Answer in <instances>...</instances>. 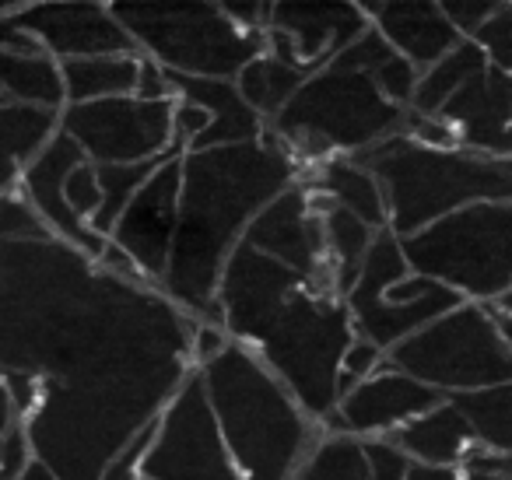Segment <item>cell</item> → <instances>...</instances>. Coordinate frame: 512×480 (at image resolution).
<instances>
[{"label":"cell","instance_id":"cell-26","mask_svg":"<svg viewBox=\"0 0 512 480\" xmlns=\"http://www.w3.org/2000/svg\"><path fill=\"white\" fill-rule=\"evenodd\" d=\"M141 67H144V60L137 57V53H123V57L64 60V64H60V74H64L67 106L137 95Z\"/></svg>","mask_w":512,"mask_h":480},{"label":"cell","instance_id":"cell-31","mask_svg":"<svg viewBox=\"0 0 512 480\" xmlns=\"http://www.w3.org/2000/svg\"><path fill=\"white\" fill-rule=\"evenodd\" d=\"M449 400L467 417L474 442H481L484 452L512 456V382L481 389V393L449 396Z\"/></svg>","mask_w":512,"mask_h":480},{"label":"cell","instance_id":"cell-34","mask_svg":"<svg viewBox=\"0 0 512 480\" xmlns=\"http://www.w3.org/2000/svg\"><path fill=\"white\" fill-rule=\"evenodd\" d=\"M0 239L39 242V239H57V235L43 225L36 207H32L22 193H8V197H0Z\"/></svg>","mask_w":512,"mask_h":480},{"label":"cell","instance_id":"cell-2","mask_svg":"<svg viewBox=\"0 0 512 480\" xmlns=\"http://www.w3.org/2000/svg\"><path fill=\"white\" fill-rule=\"evenodd\" d=\"M295 179L299 162L271 130L253 144L183 151L176 239L158 291L197 323L221 326L214 298L225 260L256 214L292 190Z\"/></svg>","mask_w":512,"mask_h":480},{"label":"cell","instance_id":"cell-38","mask_svg":"<svg viewBox=\"0 0 512 480\" xmlns=\"http://www.w3.org/2000/svg\"><path fill=\"white\" fill-rule=\"evenodd\" d=\"M383 365H386V351H379L376 344H369V340H362V337L351 340V347L344 351V365H341V400L358 382L376 375Z\"/></svg>","mask_w":512,"mask_h":480},{"label":"cell","instance_id":"cell-50","mask_svg":"<svg viewBox=\"0 0 512 480\" xmlns=\"http://www.w3.org/2000/svg\"><path fill=\"white\" fill-rule=\"evenodd\" d=\"M0 102H4V95H0Z\"/></svg>","mask_w":512,"mask_h":480},{"label":"cell","instance_id":"cell-5","mask_svg":"<svg viewBox=\"0 0 512 480\" xmlns=\"http://www.w3.org/2000/svg\"><path fill=\"white\" fill-rule=\"evenodd\" d=\"M411 109L393 106L376 88L369 71L330 60L299 88L292 102L271 120V134L288 151L302 158H327L341 151L344 158L404 134Z\"/></svg>","mask_w":512,"mask_h":480},{"label":"cell","instance_id":"cell-10","mask_svg":"<svg viewBox=\"0 0 512 480\" xmlns=\"http://www.w3.org/2000/svg\"><path fill=\"white\" fill-rule=\"evenodd\" d=\"M460 302L456 291L411 274L404 246L390 228L376 235L355 284L344 295L355 337L376 344L379 351H393Z\"/></svg>","mask_w":512,"mask_h":480},{"label":"cell","instance_id":"cell-39","mask_svg":"<svg viewBox=\"0 0 512 480\" xmlns=\"http://www.w3.org/2000/svg\"><path fill=\"white\" fill-rule=\"evenodd\" d=\"M365 459H369V480H407L411 459L390 442V438H362Z\"/></svg>","mask_w":512,"mask_h":480},{"label":"cell","instance_id":"cell-35","mask_svg":"<svg viewBox=\"0 0 512 480\" xmlns=\"http://www.w3.org/2000/svg\"><path fill=\"white\" fill-rule=\"evenodd\" d=\"M369 74H372V81H376V88L393 102V106L411 109L414 92H418V78H421L418 67L407 64V60L397 57V53H390V57H386L379 67H372Z\"/></svg>","mask_w":512,"mask_h":480},{"label":"cell","instance_id":"cell-16","mask_svg":"<svg viewBox=\"0 0 512 480\" xmlns=\"http://www.w3.org/2000/svg\"><path fill=\"white\" fill-rule=\"evenodd\" d=\"M369 29L362 4H271L267 53L316 74Z\"/></svg>","mask_w":512,"mask_h":480},{"label":"cell","instance_id":"cell-4","mask_svg":"<svg viewBox=\"0 0 512 480\" xmlns=\"http://www.w3.org/2000/svg\"><path fill=\"white\" fill-rule=\"evenodd\" d=\"M348 158L379 179L397 239H411L470 204H512V158L467 148H425L404 134Z\"/></svg>","mask_w":512,"mask_h":480},{"label":"cell","instance_id":"cell-25","mask_svg":"<svg viewBox=\"0 0 512 480\" xmlns=\"http://www.w3.org/2000/svg\"><path fill=\"white\" fill-rule=\"evenodd\" d=\"M313 190H320L323 200L351 211L369 228H376V232L390 228V207H386L383 186H379V179L372 176L369 169H362V165L351 162V158H327L320 176H316Z\"/></svg>","mask_w":512,"mask_h":480},{"label":"cell","instance_id":"cell-22","mask_svg":"<svg viewBox=\"0 0 512 480\" xmlns=\"http://www.w3.org/2000/svg\"><path fill=\"white\" fill-rule=\"evenodd\" d=\"M172 99L190 102L207 113V130L186 151H211L232 148V144H253L264 137V120L246 106L235 81H211V78H179L169 74Z\"/></svg>","mask_w":512,"mask_h":480},{"label":"cell","instance_id":"cell-41","mask_svg":"<svg viewBox=\"0 0 512 480\" xmlns=\"http://www.w3.org/2000/svg\"><path fill=\"white\" fill-rule=\"evenodd\" d=\"M32 445H29V435H25V424H18L4 445H0V480H18L25 470L32 466Z\"/></svg>","mask_w":512,"mask_h":480},{"label":"cell","instance_id":"cell-3","mask_svg":"<svg viewBox=\"0 0 512 480\" xmlns=\"http://www.w3.org/2000/svg\"><path fill=\"white\" fill-rule=\"evenodd\" d=\"M197 375L218 438L242 480H292L320 435L260 354L228 340Z\"/></svg>","mask_w":512,"mask_h":480},{"label":"cell","instance_id":"cell-40","mask_svg":"<svg viewBox=\"0 0 512 480\" xmlns=\"http://www.w3.org/2000/svg\"><path fill=\"white\" fill-rule=\"evenodd\" d=\"M498 8H502L498 0H446V4H442L446 18L453 22V29L460 32L463 39H474L477 32L491 22V15H495Z\"/></svg>","mask_w":512,"mask_h":480},{"label":"cell","instance_id":"cell-32","mask_svg":"<svg viewBox=\"0 0 512 480\" xmlns=\"http://www.w3.org/2000/svg\"><path fill=\"white\" fill-rule=\"evenodd\" d=\"M292 480H369L365 445L355 435H323Z\"/></svg>","mask_w":512,"mask_h":480},{"label":"cell","instance_id":"cell-48","mask_svg":"<svg viewBox=\"0 0 512 480\" xmlns=\"http://www.w3.org/2000/svg\"><path fill=\"white\" fill-rule=\"evenodd\" d=\"M467 480H505V477H491V473H463Z\"/></svg>","mask_w":512,"mask_h":480},{"label":"cell","instance_id":"cell-19","mask_svg":"<svg viewBox=\"0 0 512 480\" xmlns=\"http://www.w3.org/2000/svg\"><path fill=\"white\" fill-rule=\"evenodd\" d=\"M446 396L428 389L425 382L411 379V375L397 372V368L383 365L376 375L358 382L337 407V421H341L344 435H386L390 428H404L407 421L428 414Z\"/></svg>","mask_w":512,"mask_h":480},{"label":"cell","instance_id":"cell-8","mask_svg":"<svg viewBox=\"0 0 512 480\" xmlns=\"http://www.w3.org/2000/svg\"><path fill=\"white\" fill-rule=\"evenodd\" d=\"M407 267L477 305L512 288V204H470L400 239Z\"/></svg>","mask_w":512,"mask_h":480},{"label":"cell","instance_id":"cell-37","mask_svg":"<svg viewBox=\"0 0 512 480\" xmlns=\"http://www.w3.org/2000/svg\"><path fill=\"white\" fill-rule=\"evenodd\" d=\"M474 43L484 50L491 67L512 74V4H502V8L491 15V22L477 32Z\"/></svg>","mask_w":512,"mask_h":480},{"label":"cell","instance_id":"cell-33","mask_svg":"<svg viewBox=\"0 0 512 480\" xmlns=\"http://www.w3.org/2000/svg\"><path fill=\"white\" fill-rule=\"evenodd\" d=\"M162 162L165 158H158V162H141V165H95V169H99V186H102V207L95 211V218L88 221L92 232L109 239L116 221H120V214L127 211L130 200L137 197V190L148 183L151 172Z\"/></svg>","mask_w":512,"mask_h":480},{"label":"cell","instance_id":"cell-46","mask_svg":"<svg viewBox=\"0 0 512 480\" xmlns=\"http://www.w3.org/2000/svg\"><path fill=\"white\" fill-rule=\"evenodd\" d=\"M491 312H495V309H491ZM495 319H498V330H502L505 344H509V351H512V319L509 316H498V312H495Z\"/></svg>","mask_w":512,"mask_h":480},{"label":"cell","instance_id":"cell-30","mask_svg":"<svg viewBox=\"0 0 512 480\" xmlns=\"http://www.w3.org/2000/svg\"><path fill=\"white\" fill-rule=\"evenodd\" d=\"M484 67H488L484 50L474 43V39H463V43L456 46L453 53H446L439 64L428 67V71H421L418 92H414V102H411V113L439 116L442 106H446V102L453 99V95L460 92L470 78H477Z\"/></svg>","mask_w":512,"mask_h":480},{"label":"cell","instance_id":"cell-29","mask_svg":"<svg viewBox=\"0 0 512 480\" xmlns=\"http://www.w3.org/2000/svg\"><path fill=\"white\" fill-rule=\"evenodd\" d=\"M309 78H313V74L285 64V60L274 57V53H260V57L242 67V74L235 78V88H239L246 106L253 109L260 120L271 123L274 116L299 95V88L306 85Z\"/></svg>","mask_w":512,"mask_h":480},{"label":"cell","instance_id":"cell-6","mask_svg":"<svg viewBox=\"0 0 512 480\" xmlns=\"http://www.w3.org/2000/svg\"><path fill=\"white\" fill-rule=\"evenodd\" d=\"M351 340L355 326L348 305L334 291L302 288L267 326L256 354L309 421H330L341 407V365Z\"/></svg>","mask_w":512,"mask_h":480},{"label":"cell","instance_id":"cell-27","mask_svg":"<svg viewBox=\"0 0 512 480\" xmlns=\"http://www.w3.org/2000/svg\"><path fill=\"white\" fill-rule=\"evenodd\" d=\"M0 95L18 106L64 113L67 92L60 64L46 53H0Z\"/></svg>","mask_w":512,"mask_h":480},{"label":"cell","instance_id":"cell-47","mask_svg":"<svg viewBox=\"0 0 512 480\" xmlns=\"http://www.w3.org/2000/svg\"><path fill=\"white\" fill-rule=\"evenodd\" d=\"M495 155H498V158H512V127L505 130V137H502V144H498Z\"/></svg>","mask_w":512,"mask_h":480},{"label":"cell","instance_id":"cell-44","mask_svg":"<svg viewBox=\"0 0 512 480\" xmlns=\"http://www.w3.org/2000/svg\"><path fill=\"white\" fill-rule=\"evenodd\" d=\"M18 480H57V477H53V473L46 470L43 463H36V459H32V466H29V470H25Z\"/></svg>","mask_w":512,"mask_h":480},{"label":"cell","instance_id":"cell-12","mask_svg":"<svg viewBox=\"0 0 512 480\" xmlns=\"http://www.w3.org/2000/svg\"><path fill=\"white\" fill-rule=\"evenodd\" d=\"M144 480H242L228 459L211 410L204 400V386L193 368L176 400L158 417L155 438L141 459Z\"/></svg>","mask_w":512,"mask_h":480},{"label":"cell","instance_id":"cell-11","mask_svg":"<svg viewBox=\"0 0 512 480\" xmlns=\"http://www.w3.org/2000/svg\"><path fill=\"white\" fill-rule=\"evenodd\" d=\"M176 99H102L64 106L60 130L78 144L92 165H141L183 155L172 127Z\"/></svg>","mask_w":512,"mask_h":480},{"label":"cell","instance_id":"cell-21","mask_svg":"<svg viewBox=\"0 0 512 480\" xmlns=\"http://www.w3.org/2000/svg\"><path fill=\"white\" fill-rule=\"evenodd\" d=\"M439 120L453 130L460 148L495 155L512 127V74L488 64L442 106Z\"/></svg>","mask_w":512,"mask_h":480},{"label":"cell","instance_id":"cell-45","mask_svg":"<svg viewBox=\"0 0 512 480\" xmlns=\"http://www.w3.org/2000/svg\"><path fill=\"white\" fill-rule=\"evenodd\" d=\"M491 309H495L498 316H509L512 319V288L505 291V295H498L495 302H491Z\"/></svg>","mask_w":512,"mask_h":480},{"label":"cell","instance_id":"cell-42","mask_svg":"<svg viewBox=\"0 0 512 480\" xmlns=\"http://www.w3.org/2000/svg\"><path fill=\"white\" fill-rule=\"evenodd\" d=\"M18 424H22V417H18L15 400H11L8 386H4V379H0V445H4V438H8Z\"/></svg>","mask_w":512,"mask_h":480},{"label":"cell","instance_id":"cell-43","mask_svg":"<svg viewBox=\"0 0 512 480\" xmlns=\"http://www.w3.org/2000/svg\"><path fill=\"white\" fill-rule=\"evenodd\" d=\"M407 480H467L456 466H421V463H411L407 470Z\"/></svg>","mask_w":512,"mask_h":480},{"label":"cell","instance_id":"cell-17","mask_svg":"<svg viewBox=\"0 0 512 480\" xmlns=\"http://www.w3.org/2000/svg\"><path fill=\"white\" fill-rule=\"evenodd\" d=\"M242 239L253 249H260L264 256L302 274L316 291H334V270H330L327 260L323 218L313 207V200H309L306 186L295 183L274 204H267L264 211L256 214V221L246 228Z\"/></svg>","mask_w":512,"mask_h":480},{"label":"cell","instance_id":"cell-20","mask_svg":"<svg viewBox=\"0 0 512 480\" xmlns=\"http://www.w3.org/2000/svg\"><path fill=\"white\" fill-rule=\"evenodd\" d=\"M362 11L372 29L386 39V46L418 71L435 67L463 43V36L435 0H369L362 4Z\"/></svg>","mask_w":512,"mask_h":480},{"label":"cell","instance_id":"cell-13","mask_svg":"<svg viewBox=\"0 0 512 480\" xmlns=\"http://www.w3.org/2000/svg\"><path fill=\"white\" fill-rule=\"evenodd\" d=\"M302 288H313V284L242 239L225 260V270H221L218 281V298L214 302H218L221 312V326L232 333L235 344H260L267 326L278 319L288 298Z\"/></svg>","mask_w":512,"mask_h":480},{"label":"cell","instance_id":"cell-24","mask_svg":"<svg viewBox=\"0 0 512 480\" xmlns=\"http://www.w3.org/2000/svg\"><path fill=\"white\" fill-rule=\"evenodd\" d=\"M60 113L18 102H0V197L22 186V176L36 155L57 137Z\"/></svg>","mask_w":512,"mask_h":480},{"label":"cell","instance_id":"cell-23","mask_svg":"<svg viewBox=\"0 0 512 480\" xmlns=\"http://www.w3.org/2000/svg\"><path fill=\"white\" fill-rule=\"evenodd\" d=\"M390 442L404 452L411 463L421 466H456L474 445V431H470L467 417L460 414L453 400L439 403L428 414L407 421L390 435Z\"/></svg>","mask_w":512,"mask_h":480},{"label":"cell","instance_id":"cell-7","mask_svg":"<svg viewBox=\"0 0 512 480\" xmlns=\"http://www.w3.org/2000/svg\"><path fill=\"white\" fill-rule=\"evenodd\" d=\"M137 53L179 78L235 81L267 53V32H242L221 4H109Z\"/></svg>","mask_w":512,"mask_h":480},{"label":"cell","instance_id":"cell-1","mask_svg":"<svg viewBox=\"0 0 512 480\" xmlns=\"http://www.w3.org/2000/svg\"><path fill=\"white\" fill-rule=\"evenodd\" d=\"M193 326L176 302L60 239H0V375L43 386L25 417L57 480H102L193 375Z\"/></svg>","mask_w":512,"mask_h":480},{"label":"cell","instance_id":"cell-18","mask_svg":"<svg viewBox=\"0 0 512 480\" xmlns=\"http://www.w3.org/2000/svg\"><path fill=\"white\" fill-rule=\"evenodd\" d=\"M81 162H88V155L64 134V130H57V137H53V141L36 155V162L25 169L18 190H22V197L36 207L43 225L50 228L60 242L81 249V253L92 256V260L99 263V256L106 253V246H109V239H102L99 232H92V225L81 221L78 214L64 204V179H67V172L78 169Z\"/></svg>","mask_w":512,"mask_h":480},{"label":"cell","instance_id":"cell-49","mask_svg":"<svg viewBox=\"0 0 512 480\" xmlns=\"http://www.w3.org/2000/svg\"><path fill=\"white\" fill-rule=\"evenodd\" d=\"M134 480H144V477H141V473H137V477H134Z\"/></svg>","mask_w":512,"mask_h":480},{"label":"cell","instance_id":"cell-9","mask_svg":"<svg viewBox=\"0 0 512 480\" xmlns=\"http://www.w3.org/2000/svg\"><path fill=\"white\" fill-rule=\"evenodd\" d=\"M386 365L425 382L442 396L481 393L512 382V351L505 344L491 305L460 302L386 351Z\"/></svg>","mask_w":512,"mask_h":480},{"label":"cell","instance_id":"cell-14","mask_svg":"<svg viewBox=\"0 0 512 480\" xmlns=\"http://www.w3.org/2000/svg\"><path fill=\"white\" fill-rule=\"evenodd\" d=\"M15 25L39 43L57 64L88 57H123L137 53L134 39L113 18L109 4L95 0H50V4H18ZM141 57V53H137Z\"/></svg>","mask_w":512,"mask_h":480},{"label":"cell","instance_id":"cell-15","mask_svg":"<svg viewBox=\"0 0 512 480\" xmlns=\"http://www.w3.org/2000/svg\"><path fill=\"white\" fill-rule=\"evenodd\" d=\"M179 186H183V155H169L137 190L109 235V242L130 256V263L141 270L151 288H158L169 270L179 221Z\"/></svg>","mask_w":512,"mask_h":480},{"label":"cell","instance_id":"cell-36","mask_svg":"<svg viewBox=\"0 0 512 480\" xmlns=\"http://www.w3.org/2000/svg\"><path fill=\"white\" fill-rule=\"evenodd\" d=\"M64 204L78 214L81 221H92L95 211L102 207V186H99V169L92 162H81L78 169L67 172L64 179Z\"/></svg>","mask_w":512,"mask_h":480},{"label":"cell","instance_id":"cell-28","mask_svg":"<svg viewBox=\"0 0 512 480\" xmlns=\"http://www.w3.org/2000/svg\"><path fill=\"white\" fill-rule=\"evenodd\" d=\"M316 211L323 218V235H327V260L334 270V291L348 295V288L355 284L358 270H362L365 256H369L372 242H376V228H369L362 218H355L344 207L330 204V200L316 197Z\"/></svg>","mask_w":512,"mask_h":480}]
</instances>
